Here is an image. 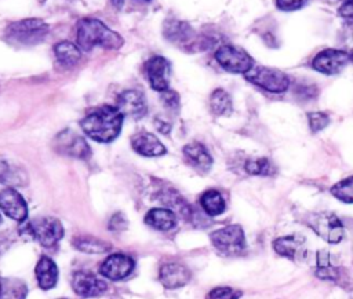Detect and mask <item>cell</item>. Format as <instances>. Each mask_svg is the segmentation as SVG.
I'll return each instance as SVG.
<instances>
[{
    "instance_id": "cell-7",
    "label": "cell",
    "mask_w": 353,
    "mask_h": 299,
    "mask_svg": "<svg viewBox=\"0 0 353 299\" xmlns=\"http://www.w3.org/2000/svg\"><path fill=\"white\" fill-rule=\"evenodd\" d=\"M244 79L254 85L274 94H281L290 87V79L284 72L266 66H252L244 73Z\"/></svg>"
},
{
    "instance_id": "cell-38",
    "label": "cell",
    "mask_w": 353,
    "mask_h": 299,
    "mask_svg": "<svg viewBox=\"0 0 353 299\" xmlns=\"http://www.w3.org/2000/svg\"><path fill=\"white\" fill-rule=\"evenodd\" d=\"M339 17L346 21H353V0H345L338 8Z\"/></svg>"
},
{
    "instance_id": "cell-31",
    "label": "cell",
    "mask_w": 353,
    "mask_h": 299,
    "mask_svg": "<svg viewBox=\"0 0 353 299\" xmlns=\"http://www.w3.org/2000/svg\"><path fill=\"white\" fill-rule=\"evenodd\" d=\"M330 192L339 201L353 203V176H347L336 182Z\"/></svg>"
},
{
    "instance_id": "cell-15",
    "label": "cell",
    "mask_w": 353,
    "mask_h": 299,
    "mask_svg": "<svg viewBox=\"0 0 353 299\" xmlns=\"http://www.w3.org/2000/svg\"><path fill=\"white\" fill-rule=\"evenodd\" d=\"M116 107L124 117L141 118L148 112L145 95L138 90L123 91L116 101Z\"/></svg>"
},
{
    "instance_id": "cell-1",
    "label": "cell",
    "mask_w": 353,
    "mask_h": 299,
    "mask_svg": "<svg viewBox=\"0 0 353 299\" xmlns=\"http://www.w3.org/2000/svg\"><path fill=\"white\" fill-rule=\"evenodd\" d=\"M124 116L119 112L116 106H99L90 110L80 121L83 132L102 143H109L114 141L123 127Z\"/></svg>"
},
{
    "instance_id": "cell-24",
    "label": "cell",
    "mask_w": 353,
    "mask_h": 299,
    "mask_svg": "<svg viewBox=\"0 0 353 299\" xmlns=\"http://www.w3.org/2000/svg\"><path fill=\"white\" fill-rule=\"evenodd\" d=\"M54 54L59 65L65 68L74 66L81 58V50L72 41L63 40L54 45Z\"/></svg>"
},
{
    "instance_id": "cell-41",
    "label": "cell",
    "mask_w": 353,
    "mask_h": 299,
    "mask_svg": "<svg viewBox=\"0 0 353 299\" xmlns=\"http://www.w3.org/2000/svg\"><path fill=\"white\" fill-rule=\"evenodd\" d=\"M325 3H331V4H335V3H343L345 0H323Z\"/></svg>"
},
{
    "instance_id": "cell-21",
    "label": "cell",
    "mask_w": 353,
    "mask_h": 299,
    "mask_svg": "<svg viewBox=\"0 0 353 299\" xmlns=\"http://www.w3.org/2000/svg\"><path fill=\"white\" fill-rule=\"evenodd\" d=\"M131 147L135 153L143 157H159L165 154V147L160 139L145 130H141L131 136Z\"/></svg>"
},
{
    "instance_id": "cell-13",
    "label": "cell",
    "mask_w": 353,
    "mask_h": 299,
    "mask_svg": "<svg viewBox=\"0 0 353 299\" xmlns=\"http://www.w3.org/2000/svg\"><path fill=\"white\" fill-rule=\"evenodd\" d=\"M273 249L280 256L292 262H302L307 256L306 238L298 233L276 238L273 241Z\"/></svg>"
},
{
    "instance_id": "cell-17",
    "label": "cell",
    "mask_w": 353,
    "mask_h": 299,
    "mask_svg": "<svg viewBox=\"0 0 353 299\" xmlns=\"http://www.w3.org/2000/svg\"><path fill=\"white\" fill-rule=\"evenodd\" d=\"M134 269V260L125 254H112L101 265V274L109 280L120 281L130 276Z\"/></svg>"
},
{
    "instance_id": "cell-26",
    "label": "cell",
    "mask_w": 353,
    "mask_h": 299,
    "mask_svg": "<svg viewBox=\"0 0 353 299\" xmlns=\"http://www.w3.org/2000/svg\"><path fill=\"white\" fill-rule=\"evenodd\" d=\"M73 245L85 254H105L110 249V244L94 237V236H85V234H80L76 236L73 238Z\"/></svg>"
},
{
    "instance_id": "cell-29",
    "label": "cell",
    "mask_w": 353,
    "mask_h": 299,
    "mask_svg": "<svg viewBox=\"0 0 353 299\" xmlns=\"http://www.w3.org/2000/svg\"><path fill=\"white\" fill-rule=\"evenodd\" d=\"M244 169L247 174L258 176H273L276 174V167L268 157L248 158L244 163Z\"/></svg>"
},
{
    "instance_id": "cell-25",
    "label": "cell",
    "mask_w": 353,
    "mask_h": 299,
    "mask_svg": "<svg viewBox=\"0 0 353 299\" xmlns=\"http://www.w3.org/2000/svg\"><path fill=\"white\" fill-rule=\"evenodd\" d=\"M200 205L208 216L221 215L226 208L223 196L215 189H208L200 196Z\"/></svg>"
},
{
    "instance_id": "cell-16",
    "label": "cell",
    "mask_w": 353,
    "mask_h": 299,
    "mask_svg": "<svg viewBox=\"0 0 353 299\" xmlns=\"http://www.w3.org/2000/svg\"><path fill=\"white\" fill-rule=\"evenodd\" d=\"M73 291L83 298H94L102 295L108 285L103 280L98 278L94 273L90 271H76L72 277Z\"/></svg>"
},
{
    "instance_id": "cell-28",
    "label": "cell",
    "mask_w": 353,
    "mask_h": 299,
    "mask_svg": "<svg viewBox=\"0 0 353 299\" xmlns=\"http://www.w3.org/2000/svg\"><path fill=\"white\" fill-rule=\"evenodd\" d=\"M26 174L22 168L17 167L15 164H11L7 160L0 158V182L6 183L8 186H19L25 185L26 182Z\"/></svg>"
},
{
    "instance_id": "cell-36",
    "label": "cell",
    "mask_w": 353,
    "mask_h": 299,
    "mask_svg": "<svg viewBox=\"0 0 353 299\" xmlns=\"http://www.w3.org/2000/svg\"><path fill=\"white\" fill-rule=\"evenodd\" d=\"M309 0H274V4L277 7V10L280 11H296L299 8H302Z\"/></svg>"
},
{
    "instance_id": "cell-27",
    "label": "cell",
    "mask_w": 353,
    "mask_h": 299,
    "mask_svg": "<svg viewBox=\"0 0 353 299\" xmlns=\"http://www.w3.org/2000/svg\"><path fill=\"white\" fill-rule=\"evenodd\" d=\"M208 103H210V110L215 116H229L233 110L232 98L222 88H216L211 92Z\"/></svg>"
},
{
    "instance_id": "cell-3",
    "label": "cell",
    "mask_w": 353,
    "mask_h": 299,
    "mask_svg": "<svg viewBox=\"0 0 353 299\" xmlns=\"http://www.w3.org/2000/svg\"><path fill=\"white\" fill-rule=\"evenodd\" d=\"M163 36L170 43L188 52L203 51L211 47V41L205 36L197 34L190 23L174 17H170L164 21Z\"/></svg>"
},
{
    "instance_id": "cell-10",
    "label": "cell",
    "mask_w": 353,
    "mask_h": 299,
    "mask_svg": "<svg viewBox=\"0 0 353 299\" xmlns=\"http://www.w3.org/2000/svg\"><path fill=\"white\" fill-rule=\"evenodd\" d=\"M54 150L66 157L87 160L91 156V149L87 141L72 130H63L55 135L52 139Z\"/></svg>"
},
{
    "instance_id": "cell-11",
    "label": "cell",
    "mask_w": 353,
    "mask_h": 299,
    "mask_svg": "<svg viewBox=\"0 0 353 299\" xmlns=\"http://www.w3.org/2000/svg\"><path fill=\"white\" fill-rule=\"evenodd\" d=\"M316 276L321 280H327V281H332L346 289H352L353 288V280L352 277L347 276L346 270L338 265L332 256V254H330L325 249L317 251L316 255Z\"/></svg>"
},
{
    "instance_id": "cell-20",
    "label": "cell",
    "mask_w": 353,
    "mask_h": 299,
    "mask_svg": "<svg viewBox=\"0 0 353 299\" xmlns=\"http://www.w3.org/2000/svg\"><path fill=\"white\" fill-rule=\"evenodd\" d=\"M190 270L178 262H168L160 267L159 280L167 289H176L190 281Z\"/></svg>"
},
{
    "instance_id": "cell-6",
    "label": "cell",
    "mask_w": 353,
    "mask_h": 299,
    "mask_svg": "<svg viewBox=\"0 0 353 299\" xmlns=\"http://www.w3.org/2000/svg\"><path fill=\"white\" fill-rule=\"evenodd\" d=\"M306 225L324 241L330 244H336L342 241L345 236V229L341 219L330 211L310 212L306 219Z\"/></svg>"
},
{
    "instance_id": "cell-34",
    "label": "cell",
    "mask_w": 353,
    "mask_h": 299,
    "mask_svg": "<svg viewBox=\"0 0 353 299\" xmlns=\"http://www.w3.org/2000/svg\"><path fill=\"white\" fill-rule=\"evenodd\" d=\"M295 95L301 99H305V101H310V99H314L319 94V90L314 84L312 83H299L295 85Z\"/></svg>"
},
{
    "instance_id": "cell-43",
    "label": "cell",
    "mask_w": 353,
    "mask_h": 299,
    "mask_svg": "<svg viewBox=\"0 0 353 299\" xmlns=\"http://www.w3.org/2000/svg\"><path fill=\"white\" fill-rule=\"evenodd\" d=\"M137 1H150V0H137Z\"/></svg>"
},
{
    "instance_id": "cell-19",
    "label": "cell",
    "mask_w": 353,
    "mask_h": 299,
    "mask_svg": "<svg viewBox=\"0 0 353 299\" xmlns=\"http://www.w3.org/2000/svg\"><path fill=\"white\" fill-rule=\"evenodd\" d=\"M183 158L189 167L199 174H207L212 167V157L207 147L200 142H189L182 149Z\"/></svg>"
},
{
    "instance_id": "cell-5",
    "label": "cell",
    "mask_w": 353,
    "mask_h": 299,
    "mask_svg": "<svg viewBox=\"0 0 353 299\" xmlns=\"http://www.w3.org/2000/svg\"><path fill=\"white\" fill-rule=\"evenodd\" d=\"M21 231L33 237L44 248H51L63 237L62 223L52 216H39L23 220Z\"/></svg>"
},
{
    "instance_id": "cell-30",
    "label": "cell",
    "mask_w": 353,
    "mask_h": 299,
    "mask_svg": "<svg viewBox=\"0 0 353 299\" xmlns=\"http://www.w3.org/2000/svg\"><path fill=\"white\" fill-rule=\"evenodd\" d=\"M26 293H28V288H26L25 282L21 280L8 278L3 284L1 298H4V299H25Z\"/></svg>"
},
{
    "instance_id": "cell-22",
    "label": "cell",
    "mask_w": 353,
    "mask_h": 299,
    "mask_svg": "<svg viewBox=\"0 0 353 299\" xmlns=\"http://www.w3.org/2000/svg\"><path fill=\"white\" fill-rule=\"evenodd\" d=\"M36 278L41 289L47 291L55 287L58 280V269L48 256H41L36 265Z\"/></svg>"
},
{
    "instance_id": "cell-37",
    "label": "cell",
    "mask_w": 353,
    "mask_h": 299,
    "mask_svg": "<svg viewBox=\"0 0 353 299\" xmlns=\"http://www.w3.org/2000/svg\"><path fill=\"white\" fill-rule=\"evenodd\" d=\"M127 227V218L124 216V214L117 212L114 214L110 220H109V229L113 231H121Z\"/></svg>"
},
{
    "instance_id": "cell-18",
    "label": "cell",
    "mask_w": 353,
    "mask_h": 299,
    "mask_svg": "<svg viewBox=\"0 0 353 299\" xmlns=\"http://www.w3.org/2000/svg\"><path fill=\"white\" fill-rule=\"evenodd\" d=\"M0 208L8 218L17 222H23L28 216V205L14 187H7L0 192Z\"/></svg>"
},
{
    "instance_id": "cell-2",
    "label": "cell",
    "mask_w": 353,
    "mask_h": 299,
    "mask_svg": "<svg viewBox=\"0 0 353 299\" xmlns=\"http://www.w3.org/2000/svg\"><path fill=\"white\" fill-rule=\"evenodd\" d=\"M76 40L79 48L83 51H90L94 47L117 50L124 43L119 33L109 29L102 21L97 18H83L77 22Z\"/></svg>"
},
{
    "instance_id": "cell-12",
    "label": "cell",
    "mask_w": 353,
    "mask_h": 299,
    "mask_svg": "<svg viewBox=\"0 0 353 299\" xmlns=\"http://www.w3.org/2000/svg\"><path fill=\"white\" fill-rule=\"evenodd\" d=\"M143 69L146 79L154 91L163 92L170 88L171 65L168 59L161 55H153L145 62Z\"/></svg>"
},
{
    "instance_id": "cell-35",
    "label": "cell",
    "mask_w": 353,
    "mask_h": 299,
    "mask_svg": "<svg viewBox=\"0 0 353 299\" xmlns=\"http://www.w3.org/2000/svg\"><path fill=\"white\" fill-rule=\"evenodd\" d=\"M160 99H161L163 105H164L168 110L176 112V110L179 109V105H181L179 95H178V92H175L174 90L168 88L167 91L160 92Z\"/></svg>"
},
{
    "instance_id": "cell-33",
    "label": "cell",
    "mask_w": 353,
    "mask_h": 299,
    "mask_svg": "<svg viewBox=\"0 0 353 299\" xmlns=\"http://www.w3.org/2000/svg\"><path fill=\"white\" fill-rule=\"evenodd\" d=\"M243 295L240 289L232 288V287H216L211 289L205 299H239Z\"/></svg>"
},
{
    "instance_id": "cell-40",
    "label": "cell",
    "mask_w": 353,
    "mask_h": 299,
    "mask_svg": "<svg viewBox=\"0 0 353 299\" xmlns=\"http://www.w3.org/2000/svg\"><path fill=\"white\" fill-rule=\"evenodd\" d=\"M110 1H112L113 7L117 8V10H120L124 6V3H125V0H110Z\"/></svg>"
},
{
    "instance_id": "cell-44",
    "label": "cell",
    "mask_w": 353,
    "mask_h": 299,
    "mask_svg": "<svg viewBox=\"0 0 353 299\" xmlns=\"http://www.w3.org/2000/svg\"><path fill=\"white\" fill-rule=\"evenodd\" d=\"M350 59H352V61H353V52H352V55H350Z\"/></svg>"
},
{
    "instance_id": "cell-4",
    "label": "cell",
    "mask_w": 353,
    "mask_h": 299,
    "mask_svg": "<svg viewBox=\"0 0 353 299\" xmlns=\"http://www.w3.org/2000/svg\"><path fill=\"white\" fill-rule=\"evenodd\" d=\"M50 30V26L39 18H25L10 23L6 28V40L18 45H34L43 41Z\"/></svg>"
},
{
    "instance_id": "cell-23",
    "label": "cell",
    "mask_w": 353,
    "mask_h": 299,
    "mask_svg": "<svg viewBox=\"0 0 353 299\" xmlns=\"http://www.w3.org/2000/svg\"><path fill=\"white\" fill-rule=\"evenodd\" d=\"M145 223L157 230H170L175 226L176 216L168 208H153L145 215Z\"/></svg>"
},
{
    "instance_id": "cell-8",
    "label": "cell",
    "mask_w": 353,
    "mask_h": 299,
    "mask_svg": "<svg viewBox=\"0 0 353 299\" xmlns=\"http://www.w3.org/2000/svg\"><path fill=\"white\" fill-rule=\"evenodd\" d=\"M212 245L226 256L243 254L245 249V236L240 225H228L210 234Z\"/></svg>"
},
{
    "instance_id": "cell-32",
    "label": "cell",
    "mask_w": 353,
    "mask_h": 299,
    "mask_svg": "<svg viewBox=\"0 0 353 299\" xmlns=\"http://www.w3.org/2000/svg\"><path fill=\"white\" fill-rule=\"evenodd\" d=\"M306 116H307L310 131L313 134L324 130L330 124V116L324 112H309Z\"/></svg>"
},
{
    "instance_id": "cell-9",
    "label": "cell",
    "mask_w": 353,
    "mask_h": 299,
    "mask_svg": "<svg viewBox=\"0 0 353 299\" xmlns=\"http://www.w3.org/2000/svg\"><path fill=\"white\" fill-rule=\"evenodd\" d=\"M215 61L230 73L244 74L254 66V59L247 51L233 44H222L215 51Z\"/></svg>"
},
{
    "instance_id": "cell-39",
    "label": "cell",
    "mask_w": 353,
    "mask_h": 299,
    "mask_svg": "<svg viewBox=\"0 0 353 299\" xmlns=\"http://www.w3.org/2000/svg\"><path fill=\"white\" fill-rule=\"evenodd\" d=\"M153 124H154L156 130H157L160 134H163V135H167V134L171 131V127H172L171 123H168V121L164 120L163 117H154Z\"/></svg>"
},
{
    "instance_id": "cell-42",
    "label": "cell",
    "mask_w": 353,
    "mask_h": 299,
    "mask_svg": "<svg viewBox=\"0 0 353 299\" xmlns=\"http://www.w3.org/2000/svg\"><path fill=\"white\" fill-rule=\"evenodd\" d=\"M1 295H3V284L0 281V299H1Z\"/></svg>"
},
{
    "instance_id": "cell-14",
    "label": "cell",
    "mask_w": 353,
    "mask_h": 299,
    "mask_svg": "<svg viewBox=\"0 0 353 299\" xmlns=\"http://www.w3.org/2000/svg\"><path fill=\"white\" fill-rule=\"evenodd\" d=\"M350 61V55L342 50L325 48L312 59V68L324 74L341 72Z\"/></svg>"
}]
</instances>
